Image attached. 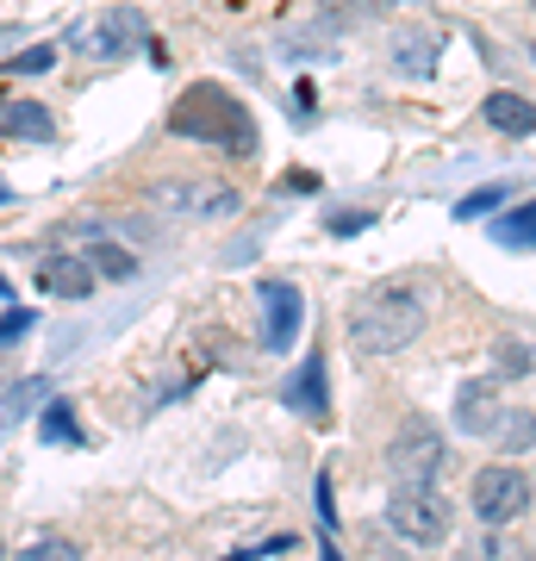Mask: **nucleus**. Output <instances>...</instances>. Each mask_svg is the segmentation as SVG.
<instances>
[{
    "label": "nucleus",
    "instance_id": "obj_1",
    "mask_svg": "<svg viewBox=\"0 0 536 561\" xmlns=\"http://www.w3.org/2000/svg\"><path fill=\"white\" fill-rule=\"evenodd\" d=\"M424 319H431L424 287H412V280H375L350 306V350H362V356H399L424 331Z\"/></svg>",
    "mask_w": 536,
    "mask_h": 561
},
{
    "label": "nucleus",
    "instance_id": "obj_2",
    "mask_svg": "<svg viewBox=\"0 0 536 561\" xmlns=\"http://www.w3.org/2000/svg\"><path fill=\"white\" fill-rule=\"evenodd\" d=\"M169 131L175 138H199V144H219L231 157H250L256 150V119H250V106L219 88V81H194L175 106H169Z\"/></svg>",
    "mask_w": 536,
    "mask_h": 561
},
{
    "label": "nucleus",
    "instance_id": "obj_3",
    "mask_svg": "<svg viewBox=\"0 0 536 561\" xmlns=\"http://www.w3.org/2000/svg\"><path fill=\"white\" fill-rule=\"evenodd\" d=\"M387 524H394V537L418 542V549H437V542H449V500L437 486H394Z\"/></svg>",
    "mask_w": 536,
    "mask_h": 561
},
{
    "label": "nucleus",
    "instance_id": "obj_4",
    "mask_svg": "<svg viewBox=\"0 0 536 561\" xmlns=\"http://www.w3.org/2000/svg\"><path fill=\"white\" fill-rule=\"evenodd\" d=\"M475 518L487 524V530H499V524H512L531 512V474L524 468H512V461H487L475 474Z\"/></svg>",
    "mask_w": 536,
    "mask_h": 561
},
{
    "label": "nucleus",
    "instance_id": "obj_5",
    "mask_svg": "<svg viewBox=\"0 0 536 561\" xmlns=\"http://www.w3.org/2000/svg\"><path fill=\"white\" fill-rule=\"evenodd\" d=\"M69 44H76L81 57H94V62H119L144 44V13L138 7H106V13H94V20H81L76 32H69Z\"/></svg>",
    "mask_w": 536,
    "mask_h": 561
},
{
    "label": "nucleus",
    "instance_id": "obj_6",
    "mask_svg": "<svg viewBox=\"0 0 536 561\" xmlns=\"http://www.w3.org/2000/svg\"><path fill=\"white\" fill-rule=\"evenodd\" d=\"M387 468H394V486H437V468H443V437L431 424L406 419V431L394 437L387 449Z\"/></svg>",
    "mask_w": 536,
    "mask_h": 561
},
{
    "label": "nucleus",
    "instance_id": "obj_7",
    "mask_svg": "<svg viewBox=\"0 0 536 561\" xmlns=\"http://www.w3.org/2000/svg\"><path fill=\"white\" fill-rule=\"evenodd\" d=\"M150 201L175 219H219V213H238V187L231 181H157Z\"/></svg>",
    "mask_w": 536,
    "mask_h": 561
},
{
    "label": "nucleus",
    "instance_id": "obj_8",
    "mask_svg": "<svg viewBox=\"0 0 536 561\" xmlns=\"http://www.w3.org/2000/svg\"><path fill=\"white\" fill-rule=\"evenodd\" d=\"M256 300H262V319H269V324H262V343H269V350H294L299 319H306L299 287H294V280H262Z\"/></svg>",
    "mask_w": 536,
    "mask_h": 561
},
{
    "label": "nucleus",
    "instance_id": "obj_9",
    "mask_svg": "<svg viewBox=\"0 0 536 561\" xmlns=\"http://www.w3.org/2000/svg\"><path fill=\"white\" fill-rule=\"evenodd\" d=\"M499 419H505V400H499V381L480 375V381L456 387V431L461 437H493Z\"/></svg>",
    "mask_w": 536,
    "mask_h": 561
},
{
    "label": "nucleus",
    "instance_id": "obj_10",
    "mask_svg": "<svg viewBox=\"0 0 536 561\" xmlns=\"http://www.w3.org/2000/svg\"><path fill=\"white\" fill-rule=\"evenodd\" d=\"M94 262L88 256H50L38 268V287L44 294H57V300H88V294H94Z\"/></svg>",
    "mask_w": 536,
    "mask_h": 561
},
{
    "label": "nucleus",
    "instance_id": "obj_11",
    "mask_svg": "<svg viewBox=\"0 0 536 561\" xmlns=\"http://www.w3.org/2000/svg\"><path fill=\"white\" fill-rule=\"evenodd\" d=\"M480 119L493 125V131H505V138H531L536 131V101H524V94H512V88H499V94H487Z\"/></svg>",
    "mask_w": 536,
    "mask_h": 561
},
{
    "label": "nucleus",
    "instance_id": "obj_12",
    "mask_svg": "<svg viewBox=\"0 0 536 561\" xmlns=\"http://www.w3.org/2000/svg\"><path fill=\"white\" fill-rule=\"evenodd\" d=\"M437 50H443L437 32H418V25H406V32L394 38V69H399V76H431V69H437Z\"/></svg>",
    "mask_w": 536,
    "mask_h": 561
},
{
    "label": "nucleus",
    "instance_id": "obj_13",
    "mask_svg": "<svg viewBox=\"0 0 536 561\" xmlns=\"http://www.w3.org/2000/svg\"><path fill=\"white\" fill-rule=\"evenodd\" d=\"M287 400L306 405V419L312 424H331V400H324V362L306 356V368L294 375V387H287Z\"/></svg>",
    "mask_w": 536,
    "mask_h": 561
},
{
    "label": "nucleus",
    "instance_id": "obj_14",
    "mask_svg": "<svg viewBox=\"0 0 536 561\" xmlns=\"http://www.w3.org/2000/svg\"><path fill=\"white\" fill-rule=\"evenodd\" d=\"M0 131L32 138V144H50V138H57V125H50V113H44L38 101H7V106H0Z\"/></svg>",
    "mask_w": 536,
    "mask_h": 561
},
{
    "label": "nucleus",
    "instance_id": "obj_15",
    "mask_svg": "<svg viewBox=\"0 0 536 561\" xmlns=\"http://www.w3.org/2000/svg\"><path fill=\"white\" fill-rule=\"evenodd\" d=\"M493 238L505 243V250H536V201L512 206V213L493 225Z\"/></svg>",
    "mask_w": 536,
    "mask_h": 561
},
{
    "label": "nucleus",
    "instance_id": "obj_16",
    "mask_svg": "<svg viewBox=\"0 0 536 561\" xmlns=\"http://www.w3.org/2000/svg\"><path fill=\"white\" fill-rule=\"evenodd\" d=\"M88 262H94V275H106V280H132V275H138V256L119 250V243H94Z\"/></svg>",
    "mask_w": 536,
    "mask_h": 561
},
{
    "label": "nucleus",
    "instance_id": "obj_17",
    "mask_svg": "<svg viewBox=\"0 0 536 561\" xmlns=\"http://www.w3.org/2000/svg\"><path fill=\"white\" fill-rule=\"evenodd\" d=\"M493 437L505 443V456H517V449H531V443H536V412H524V405H517V412H505Z\"/></svg>",
    "mask_w": 536,
    "mask_h": 561
},
{
    "label": "nucleus",
    "instance_id": "obj_18",
    "mask_svg": "<svg viewBox=\"0 0 536 561\" xmlns=\"http://www.w3.org/2000/svg\"><path fill=\"white\" fill-rule=\"evenodd\" d=\"M38 437H44V443H81V431H76V405H69V400L44 405V419H38Z\"/></svg>",
    "mask_w": 536,
    "mask_h": 561
},
{
    "label": "nucleus",
    "instance_id": "obj_19",
    "mask_svg": "<svg viewBox=\"0 0 536 561\" xmlns=\"http://www.w3.org/2000/svg\"><path fill=\"white\" fill-rule=\"evenodd\" d=\"M50 62H57V44H32L20 57H7V76H44Z\"/></svg>",
    "mask_w": 536,
    "mask_h": 561
},
{
    "label": "nucleus",
    "instance_id": "obj_20",
    "mask_svg": "<svg viewBox=\"0 0 536 561\" xmlns=\"http://www.w3.org/2000/svg\"><path fill=\"white\" fill-rule=\"evenodd\" d=\"M324 7H331V20H380V13H387V7H399V0H324Z\"/></svg>",
    "mask_w": 536,
    "mask_h": 561
},
{
    "label": "nucleus",
    "instance_id": "obj_21",
    "mask_svg": "<svg viewBox=\"0 0 536 561\" xmlns=\"http://www.w3.org/2000/svg\"><path fill=\"white\" fill-rule=\"evenodd\" d=\"M20 561H81V549H76L69 537H38Z\"/></svg>",
    "mask_w": 536,
    "mask_h": 561
},
{
    "label": "nucleus",
    "instance_id": "obj_22",
    "mask_svg": "<svg viewBox=\"0 0 536 561\" xmlns=\"http://www.w3.org/2000/svg\"><path fill=\"white\" fill-rule=\"evenodd\" d=\"M493 206H505V187H475L468 201H456V219H480V213H493Z\"/></svg>",
    "mask_w": 536,
    "mask_h": 561
},
{
    "label": "nucleus",
    "instance_id": "obj_23",
    "mask_svg": "<svg viewBox=\"0 0 536 561\" xmlns=\"http://www.w3.org/2000/svg\"><path fill=\"white\" fill-rule=\"evenodd\" d=\"M499 375H505V381H517V375H531V350H524V343H499Z\"/></svg>",
    "mask_w": 536,
    "mask_h": 561
},
{
    "label": "nucleus",
    "instance_id": "obj_24",
    "mask_svg": "<svg viewBox=\"0 0 536 561\" xmlns=\"http://www.w3.org/2000/svg\"><path fill=\"white\" fill-rule=\"evenodd\" d=\"M25 331H32V312H20V306H13V312L0 319V350H7V343H20Z\"/></svg>",
    "mask_w": 536,
    "mask_h": 561
},
{
    "label": "nucleus",
    "instance_id": "obj_25",
    "mask_svg": "<svg viewBox=\"0 0 536 561\" xmlns=\"http://www.w3.org/2000/svg\"><path fill=\"white\" fill-rule=\"evenodd\" d=\"M368 213H338V219H331V231H338V238H350V231H368Z\"/></svg>",
    "mask_w": 536,
    "mask_h": 561
},
{
    "label": "nucleus",
    "instance_id": "obj_26",
    "mask_svg": "<svg viewBox=\"0 0 536 561\" xmlns=\"http://www.w3.org/2000/svg\"><path fill=\"white\" fill-rule=\"evenodd\" d=\"M38 393H44V387H38V381H25V387H20V393H7V412H20V405H32V400H38Z\"/></svg>",
    "mask_w": 536,
    "mask_h": 561
},
{
    "label": "nucleus",
    "instance_id": "obj_27",
    "mask_svg": "<svg viewBox=\"0 0 536 561\" xmlns=\"http://www.w3.org/2000/svg\"><path fill=\"white\" fill-rule=\"evenodd\" d=\"M524 561H536V549H531V556H524Z\"/></svg>",
    "mask_w": 536,
    "mask_h": 561
},
{
    "label": "nucleus",
    "instance_id": "obj_28",
    "mask_svg": "<svg viewBox=\"0 0 536 561\" xmlns=\"http://www.w3.org/2000/svg\"><path fill=\"white\" fill-rule=\"evenodd\" d=\"M0 201H7V187H0Z\"/></svg>",
    "mask_w": 536,
    "mask_h": 561
},
{
    "label": "nucleus",
    "instance_id": "obj_29",
    "mask_svg": "<svg viewBox=\"0 0 536 561\" xmlns=\"http://www.w3.org/2000/svg\"><path fill=\"white\" fill-rule=\"evenodd\" d=\"M0 561H7V549H0Z\"/></svg>",
    "mask_w": 536,
    "mask_h": 561
},
{
    "label": "nucleus",
    "instance_id": "obj_30",
    "mask_svg": "<svg viewBox=\"0 0 536 561\" xmlns=\"http://www.w3.org/2000/svg\"><path fill=\"white\" fill-rule=\"evenodd\" d=\"M531 57H536V44H531Z\"/></svg>",
    "mask_w": 536,
    "mask_h": 561
},
{
    "label": "nucleus",
    "instance_id": "obj_31",
    "mask_svg": "<svg viewBox=\"0 0 536 561\" xmlns=\"http://www.w3.org/2000/svg\"><path fill=\"white\" fill-rule=\"evenodd\" d=\"M531 13H536V0H531Z\"/></svg>",
    "mask_w": 536,
    "mask_h": 561
}]
</instances>
